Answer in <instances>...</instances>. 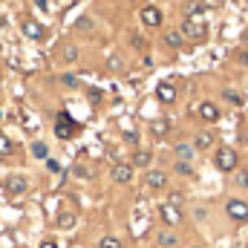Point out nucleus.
I'll return each instance as SVG.
<instances>
[{"label": "nucleus", "mask_w": 248, "mask_h": 248, "mask_svg": "<svg viewBox=\"0 0 248 248\" xmlns=\"http://www.w3.org/2000/svg\"><path fill=\"white\" fill-rule=\"evenodd\" d=\"M214 168L222 170V173H234V170L240 168L237 150H234V147H217V153H214Z\"/></svg>", "instance_id": "nucleus-2"}, {"label": "nucleus", "mask_w": 248, "mask_h": 248, "mask_svg": "<svg viewBox=\"0 0 248 248\" xmlns=\"http://www.w3.org/2000/svg\"><path fill=\"white\" fill-rule=\"evenodd\" d=\"M150 130H153V136H168L170 133V122L168 119H156V122L150 124Z\"/></svg>", "instance_id": "nucleus-23"}, {"label": "nucleus", "mask_w": 248, "mask_h": 248, "mask_svg": "<svg viewBox=\"0 0 248 248\" xmlns=\"http://www.w3.org/2000/svg\"><path fill=\"white\" fill-rule=\"evenodd\" d=\"M237 58H240V63H246V66H248V49H243V52H237Z\"/></svg>", "instance_id": "nucleus-34"}, {"label": "nucleus", "mask_w": 248, "mask_h": 248, "mask_svg": "<svg viewBox=\"0 0 248 248\" xmlns=\"http://www.w3.org/2000/svg\"><path fill=\"white\" fill-rule=\"evenodd\" d=\"M173 153H176V162H193L196 147H193V144H187V141H179V144L173 147Z\"/></svg>", "instance_id": "nucleus-15"}, {"label": "nucleus", "mask_w": 248, "mask_h": 248, "mask_svg": "<svg viewBox=\"0 0 248 248\" xmlns=\"http://www.w3.org/2000/svg\"><path fill=\"white\" fill-rule=\"evenodd\" d=\"M61 61L63 63H75V61H78V46L63 44V46H61Z\"/></svg>", "instance_id": "nucleus-22"}, {"label": "nucleus", "mask_w": 248, "mask_h": 248, "mask_svg": "<svg viewBox=\"0 0 248 248\" xmlns=\"http://www.w3.org/2000/svg\"><path fill=\"white\" fill-rule=\"evenodd\" d=\"M162 41H165V46H170V49H182V44H185V38H182L179 29H165V32H162Z\"/></svg>", "instance_id": "nucleus-14"}, {"label": "nucleus", "mask_w": 248, "mask_h": 248, "mask_svg": "<svg viewBox=\"0 0 248 248\" xmlns=\"http://www.w3.org/2000/svg\"><path fill=\"white\" fill-rule=\"evenodd\" d=\"M98 248H122V240H119L116 234H104L101 243H98Z\"/></svg>", "instance_id": "nucleus-24"}, {"label": "nucleus", "mask_w": 248, "mask_h": 248, "mask_svg": "<svg viewBox=\"0 0 248 248\" xmlns=\"http://www.w3.org/2000/svg\"><path fill=\"white\" fill-rule=\"evenodd\" d=\"M214 144H217V136H214L211 130H199V133L193 136V147H196V150H211Z\"/></svg>", "instance_id": "nucleus-13"}, {"label": "nucleus", "mask_w": 248, "mask_h": 248, "mask_svg": "<svg viewBox=\"0 0 248 248\" xmlns=\"http://www.w3.org/2000/svg\"><path fill=\"white\" fill-rule=\"evenodd\" d=\"M225 214H228L234 222H246L248 219V202L246 199H237V196L228 199V202H225Z\"/></svg>", "instance_id": "nucleus-3"}, {"label": "nucleus", "mask_w": 248, "mask_h": 248, "mask_svg": "<svg viewBox=\"0 0 248 248\" xmlns=\"http://www.w3.org/2000/svg\"><path fill=\"white\" fill-rule=\"evenodd\" d=\"M78 127H75V122L66 116V113H61L58 116V124H55V133H58V139H72V133H75Z\"/></svg>", "instance_id": "nucleus-12"}, {"label": "nucleus", "mask_w": 248, "mask_h": 248, "mask_svg": "<svg viewBox=\"0 0 248 248\" xmlns=\"http://www.w3.org/2000/svg\"><path fill=\"white\" fill-rule=\"evenodd\" d=\"M75 29L87 32V29H93V20H90V17H78V20H75Z\"/></svg>", "instance_id": "nucleus-30"}, {"label": "nucleus", "mask_w": 248, "mask_h": 248, "mask_svg": "<svg viewBox=\"0 0 248 248\" xmlns=\"http://www.w3.org/2000/svg\"><path fill=\"white\" fill-rule=\"evenodd\" d=\"M61 84H63V87H69V90H75V87H78V78L66 72V75H61Z\"/></svg>", "instance_id": "nucleus-29"}, {"label": "nucleus", "mask_w": 248, "mask_h": 248, "mask_svg": "<svg viewBox=\"0 0 248 248\" xmlns=\"http://www.w3.org/2000/svg\"><path fill=\"white\" fill-rule=\"evenodd\" d=\"M179 32H182L185 41H193V44L208 41V23H205L202 17H185V23H182Z\"/></svg>", "instance_id": "nucleus-1"}, {"label": "nucleus", "mask_w": 248, "mask_h": 248, "mask_svg": "<svg viewBox=\"0 0 248 248\" xmlns=\"http://www.w3.org/2000/svg\"><path fill=\"white\" fill-rule=\"evenodd\" d=\"M32 156L41 159V162H46L49 159V144L46 141H32Z\"/></svg>", "instance_id": "nucleus-21"}, {"label": "nucleus", "mask_w": 248, "mask_h": 248, "mask_svg": "<svg viewBox=\"0 0 248 248\" xmlns=\"http://www.w3.org/2000/svg\"><path fill=\"white\" fill-rule=\"evenodd\" d=\"M193 248H202V246H193Z\"/></svg>", "instance_id": "nucleus-36"}, {"label": "nucleus", "mask_w": 248, "mask_h": 248, "mask_svg": "<svg viewBox=\"0 0 248 248\" xmlns=\"http://www.w3.org/2000/svg\"><path fill=\"white\" fill-rule=\"evenodd\" d=\"M124 141H130V144H139V133H130V130H127V133H124Z\"/></svg>", "instance_id": "nucleus-33"}, {"label": "nucleus", "mask_w": 248, "mask_h": 248, "mask_svg": "<svg viewBox=\"0 0 248 248\" xmlns=\"http://www.w3.org/2000/svg\"><path fill=\"white\" fill-rule=\"evenodd\" d=\"M55 225H58L61 231H69V228L75 225V214H72V211H61V214L55 217Z\"/></svg>", "instance_id": "nucleus-19"}, {"label": "nucleus", "mask_w": 248, "mask_h": 248, "mask_svg": "<svg viewBox=\"0 0 248 248\" xmlns=\"http://www.w3.org/2000/svg\"><path fill=\"white\" fill-rule=\"evenodd\" d=\"M205 9H208L205 0H187L185 3V17H199V15H205Z\"/></svg>", "instance_id": "nucleus-18"}, {"label": "nucleus", "mask_w": 248, "mask_h": 248, "mask_svg": "<svg viewBox=\"0 0 248 248\" xmlns=\"http://www.w3.org/2000/svg\"><path fill=\"white\" fill-rule=\"evenodd\" d=\"M46 170H49V173H58V170H61V165H58L55 159H46Z\"/></svg>", "instance_id": "nucleus-31"}, {"label": "nucleus", "mask_w": 248, "mask_h": 248, "mask_svg": "<svg viewBox=\"0 0 248 248\" xmlns=\"http://www.w3.org/2000/svg\"><path fill=\"white\" fill-rule=\"evenodd\" d=\"M196 113H199V119H202L205 124H214V122H219V107H217L214 101H202Z\"/></svg>", "instance_id": "nucleus-11"}, {"label": "nucleus", "mask_w": 248, "mask_h": 248, "mask_svg": "<svg viewBox=\"0 0 248 248\" xmlns=\"http://www.w3.org/2000/svg\"><path fill=\"white\" fill-rule=\"evenodd\" d=\"M156 246H159V248H176V246H179V237H176L173 231H168V228H165V231H159V234H156Z\"/></svg>", "instance_id": "nucleus-17"}, {"label": "nucleus", "mask_w": 248, "mask_h": 248, "mask_svg": "<svg viewBox=\"0 0 248 248\" xmlns=\"http://www.w3.org/2000/svg\"><path fill=\"white\" fill-rule=\"evenodd\" d=\"M234 185L248 187V168H237V170H234Z\"/></svg>", "instance_id": "nucleus-25"}, {"label": "nucleus", "mask_w": 248, "mask_h": 248, "mask_svg": "<svg viewBox=\"0 0 248 248\" xmlns=\"http://www.w3.org/2000/svg\"><path fill=\"white\" fill-rule=\"evenodd\" d=\"M130 179H133V165H130V162L113 165V182H116V185H127Z\"/></svg>", "instance_id": "nucleus-10"}, {"label": "nucleus", "mask_w": 248, "mask_h": 248, "mask_svg": "<svg viewBox=\"0 0 248 248\" xmlns=\"http://www.w3.org/2000/svg\"><path fill=\"white\" fill-rule=\"evenodd\" d=\"M26 187H29V179L20 176V173H12V176H6V182H3V190H6L9 196H23Z\"/></svg>", "instance_id": "nucleus-4"}, {"label": "nucleus", "mask_w": 248, "mask_h": 248, "mask_svg": "<svg viewBox=\"0 0 248 248\" xmlns=\"http://www.w3.org/2000/svg\"><path fill=\"white\" fill-rule=\"evenodd\" d=\"M159 217H162L168 225H182V208H173L170 202H162V205H159Z\"/></svg>", "instance_id": "nucleus-6"}, {"label": "nucleus", "mask_w": 248, "mask_h": 248, "mask_svg": "<svg viewBox=\"0 0 248 248\" xmlns=\"http://www.w3.org/2000/svg\"><path fill=\"white\" fill-rule=\"evenodd\" d=\"M173 170H176L179 176H193V165H190V162H176Z\"/></svg>", "instance_id": "nucleus-26"}, {"label": "nucleus", "mask_w": 248, "mask_h": 248, "mask_svg": "<svg viewBox=\"0 0 248 248\" xmlns=\"http://www.w3.org/2000/svg\"><path fill=\"white\" fill-rule=\"evenodd\" d=\"M139 17H141V23H144L147 29H156V26L162 23V12H159L156 6H144V9L139 12Z\"/></svg>", "instance_id": "nucleus-7"}, {"label": "nucleus", "mask_w": 248, "mask_h": 248, "mask_svg": "<svg viewBox=\"0 0 248 248\" xmlns=\"http://www.w3.org/2000/svg\"><path fill=\"white\" fill-rule=\"evenodd\" d=\"M144 185L150 190H162V187H168V173L165 170H147L144 173Z\"/></svg>", "instance_id": "nucleus-9"}, {"label": "nucleus", "mask_w": 248, "mask_h": 248, "mask_svg": "<svg viewBox=\"0 0 248 248\" xmlns=\"http://www.w3.org/2000/svg\"><path fill=\"white\" fill-rule=\"evenodd\" d=\"M156 101H159V104H173V101H176V87H173L170 81H162V84L156 87Z\"/></svg>", "instance_id": "nucleus-8"}, {"label": "nucleus", "mask_w": 248, "mask_h": 248, "mask_svg": "<svg viewBox=\"0 0 248 248\" xmlns=\"http://www.w3.org/2000/svg\"><path fill=\"white\" fill-rule=\"evenodd\" d=\"M150 162H153V153L150 150H144V147H136V153H133V168H150Z\"/></svg>", "instance_id": "nucleus-16"}, {"label": "nucleus", "mask_w": 248, "mask_h": 248, "mask_svg": "<svg viewBox=\"0 0 248 248\" xmlns=\"http://www.w3.org/2000/svg\"><path fill=\"white\" fill-rule=\"evenodd\" d=\"M12 150H15V144H12V139H9V136H3V133H0V156H9V153H12Z\"/></svg>", "instance_id": "nucleus-27"}, {"label": "nucleus", "mask_w": 248, "mask_h": 248, "mask_svg": "<svg viewBox=\"0 0 248 248\" xmlns=\"http://www.w3.org/2000/svg\"><path fill=\"white\" fill-rule=\"evenodd\" d=\"M222 98H225V101H228L231 107H243V104H246V98H243V95H240L237 90H228V87L222 90Z\"/></svg>", "instance_id": "nucleus-20"}, {"label": "nucleus", "mask_w": 248, "mask_h": 248, "mask_svg": "<svg viewBox=\"0 0 248 248\" xmlns=\"http://www.w3.org/2000/svg\"><path fill=\"white\" fill-rule=\"evenodd\" d=\"M107 66H110L113 72H122V69H124V66H122V58H119V55H110V58H107Z\"/></svg>", "instance_id": "nucleus-28"}, {"label": "nucleus", "mask_w": 248, "mask_h": 248, "mask_svg": "<svg viewBox=\"0 0 248 248\" xmlns=\"http://www.w3.org/2000/svg\"><path fill=\"white\" fill-rule=\"evenodd\" d=\"M41 248H58V243H55V240H44V243H41Z\"/></svg>", "instance_id": "nucleus-35"}, {"label": "nucleus", "mask_w": 248, "mask_h": 248, "mask_svg": "<svg viewBox=\"0 0 248 248\" xmlns=\"http://www.w3.org/2000/svg\"><path fill=\"white\" fill-rule=\"evenodd\" d=\"M170 205H173V208H179V205H182V193H179V190H173V193H170Z\"/></svg>", "instance_id": "nucleus-32"}, {"label": "nucleus", "mask_w": 248, "mask_h": 248, "mask_svg": "<svg viewBox=\"0 0 248 248\" xmlns=\"http://www.w3.org/2000/svg\"><path fill=\"white\" fill-rule=\"evenodd\" d=\"M20 32H23L29 41H44V38H46V29H44V23H38L35 17H26V20L20 23Z\"/></svg>", "instance_id": "nucleus-5"}]
</instances>
